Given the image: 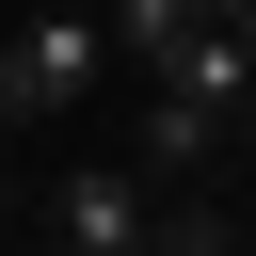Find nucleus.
<instances>
[{
    "label": "nucleus",
    "instance_id": "3",
    "mask_svg": "<svg viewBox=\"0 0 256 256\" xmlns=\"http://www.w3.org/2000/svg\"><path fill=\"white\" fill-rule=\"evenodd\" d=\"M0 256H16V240H0Z\"/></svg>",
    "mask_w": 256,
    "mask_h": 256
},
{
    "label": "nucleus",
    "instance_id": "2",
    "mask_svg": "<svg viewBox=\"0 0 256 256\" xmlns=\"http://www.w3.org/2000/svg\"><path fill=\"white\" fill-rule=\"evenodd\" d=\"M144 224H160V176L144 160H64L48 192H32V240H64V256H144Z\"/></svg>",
    "mask_w": 256,
    "mask_h": 256
},
{
    "label": "nucleus",
    "instance_id": "1",
    "mask_svg": "<svg viewBox=\"0 0 256 256\" xmlns=\"http://www.w3.org/2000/svg\"><path fill=\"white\" fill-rule=\"evenodd\" d=\"M0 96L16 112H96L112 96V16L96 0H0Z\"/></svg>",
    "mask_w": 256,
    "mask_h": 256
}]
</instances>
